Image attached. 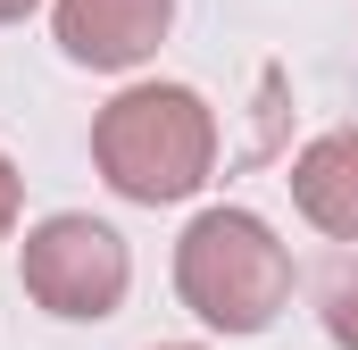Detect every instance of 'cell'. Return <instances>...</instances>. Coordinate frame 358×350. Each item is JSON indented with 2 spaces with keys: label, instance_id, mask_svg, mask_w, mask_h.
I'll return each instance as SVG.
<instances>
[{
  "label": "cell",
  "instance_id": "5b68a950",
  "mask_svg": "<svg viewBox=\"0 0 358 350\" xmlns=\"http://www.w3.org/2000/svg\"><path fill=\"white\" fill-rule=\"evenodd\" d=\"M292 200L317 234L334 242H358V125H334L317 134L300 159H292Z\"/></svg>",
  "mask_w": 358,
  "mask_h": 350
},
{
  "label": "cell",
  "instance_id": "52a82bcc",
  "mask_svg": "<svg viewBox=\"0 0 358 350\" xmlns=\"http://www.w3.org/2000/svg\"><path fill=\"white\" fill-rule=\"evenodd\" d=\"M17 209H25V183H17V167H8V150H0V242L17 234Z\"/></svg>",
  "mask_w": 358,
  "mask_h": 350
},
{
  "label": "cell",
  "instance_id": "3957f363",
  "mask_svg": "<svg viewBox=\"0 0 358 350\" xmlns=\"http://www.w3.org/2000/svg\"><path fill=\"white\" fill-rule=\"evenodd\" d=\"M17 275H25V300L34 309H50L67 326H100L134 292V251H125L117 225H100L84 209H59V217H42L25 234V267Z\"/></svg>",
  "mask_w": 358,
  "mask_h": 350
},
{
  "label": "cell",
  "instance_id": "9c48e42d",
  "mask_svg": "<svg viewBox=\"0 0 358 350\" xmlns=\"http://www.w3.org/2000/svg\"><path fill=\"white\" fill-rule=\"evenodd\" d=\"M159 350H200V342H159Z\"/></svg>",
  "mask_w": 358,
  "mask_h": 350
},
{
  "label": "cell",
  "instance_id": "8992f818",
  "mask_svg": "<svg viewBox=\"0 0 358 350\" xmlns=\"http://www.w3.org/2000/svg\"><path fill=\"white\" fill-rule=\"evenodd\" d=\"M317 309H325V334H334V350H358V259H334L325 292H317Z\"/></svg>",
  "mask_w": 358,
  "mask_h": 350
},
{
  "label": "cell",
  "instance_id": "277c9868",
  "mask_svg": "<svg viewBox=\"0 0 358 350\" xmlns=\"http://www.w3.org/2000/svg\"><path fill=\"white\" fill-rule=\"evenodd\" d=\"M167 25H176V0H59V8H50L59 50H67L76 67H92V76L142 67V59L167 42Z\"/></svg>",
  "mask_w": 358,
  "mask_h": 350
},
{
  "label": "cell",
  "instance_id": "7a4b0ae2",
  "mask_svg": "<svg viewBox=\"0 0 358 350\" xmlns=\"http://www.w3.org/2000/svg\"><path fill=\"white\" fill-rule=\"evenodd\" d=\"M176 300L208 334H267L292 309V251L259 209H200L176 242Z\"/></svg>",
  "mask_w": 358,
  "mask_h": 350
},
{
  "label": "cell",
  "instance_id": "ba28073f",
  "mask_svg": "<svg viewBox=\"0 0 358 350\" xmlns=\"http://www.w3.org/2000/svg\"><path fill=\"white\" fill-rule=\"evenodd\" d=\"M42 0H0V25H17V17H34Z\"/></svg>",
  "mask_w": 358,
  "mask_h": 350
},
{
  "label": "cell",
  "instance_id": "6da1fadb",
  "mask_svg": "<svg viewBox=\"0 0 358 350\" xmlns=\"http://www.w3.org/2000/svg\"><path fill=\"white\" fill-rule=\"evenodd\" d=\"M92 167L134 209L192 200L217 167V117L192 84H125L92 117Z\"/></svg>",
  "mask_w": 358,
  "mask_h": 350
}]
</instances>
